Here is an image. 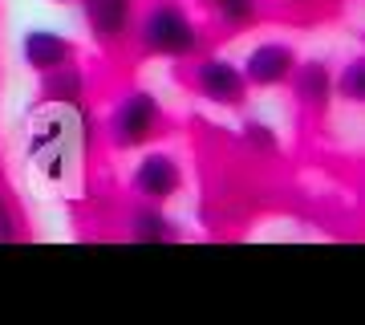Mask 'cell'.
I'll return each instance as SVG.
<instances>
[{"label": "cell", "mask_w": 365, "mask_h": 325, "mask_svg": "<svg viewBox=\"0 0 365 325\" xmlns=\"http://www.w3.org/2000/svg\"><path fill=\"white\" fill-rule=\"evenodd\" d=\"M138 45L146 53H155V57L182 61V57L199 53V29L179 0H155L146 9L143 25H138Z\"/></svg>", "instance_id": "cell-1"}, {"label": "cell", "mask_w": 365, "mask_h": 325, "mask_svg": "<svg viewBox=\"0 0 365 325\" xmlns=\"http://www.w3.org/2000/svg\"><path fill=\"white\" fill-rule=\"evenodd\" d=\"M158 130H163V106L150 90H130L110 114V143L118 151L146 146L150 139H158Z\"/></svg>", "instance_id": "cell-2"}, {"label": "cell", "mask_w": 365, "mask_h": 325, "mask_svg": "<svg viewBox=\"0 0 365 325\" xmlns=\"http://www.w3.org/2000/svg\"><path fill=\"white\" fill-rule=\"evenodd\" d=\"M191 86H195L199 98H207L211 106H223V110H240V106L248 102L244 69L232 57H220V53L199 57L195 69H191Z\"/></svg>", "instance_id": "cell-3"}, {"label": "cell", "mask_w": 365, "mask_h": 325, "mask_svg": "<svg viewBox=\"0 0 365 325\" xmlns=\"http://www.w3.org/2000/svg\"><path fill=\"white\" fill-rule=\"evenodd\" d=\"M130 187L143 195L146 204H170L182 191V167L170 151H150L138 159V167L130 175Z\"/></svg>", "instance_id": "cell-4"}, {"label": "cell", "mask_w": 365, "mask_h": 325, "mask_svg": "<svg viewBox=\"0 0 365 325\" xmlns=\"http://www.w3.org/2000/svg\"><path fill=\"white\" fill-rule=\"evenodd\" d=\"M292 65H297V49H292L288 41H260V45H252V53L240 61V69H244L248 90H276V86L288 81Z\"/></svg>", "instance_id": "cell-5"}, {"label": "cell", "mask_w": 365, "mask_h": 325, "mask_svg": "<svg viewBox=\"0 0 365 325\" xmlns=\"http://www.w3.org/2000/svg\"><path fill=\"white\" fill-rule=\"evenodd\" d=\"M81 16L98 45H122L134 25V0H81Z\"/></svg>", "instance_id": "cell-6"}, {"label": "cell", "mask_w": 365, "mask_h": 325, "mask_svg": "<svg viewBox=\"0 0 365 325\" xmlns=\"http://www.w3.org/2000/svg\"><path fill=\"white\" fill-rule=\"evenodd\" d=\"M21 61L33 74H49L57 65L73 61V41L61 37L57 29H29L25 37H21Z\"/></svg>", "instance_id": "cell-7"}, {"label": "cell", "mask_w": 365, "mask_h": 325, "mask_svg": "<svg viewBox=\"0 0 365 325\" xmlns=\"http://www.w3.org/2000/svg\"><path fill=\"white\" fill-rule=\"evenodd\" d=\"M288 81H292V94H297V102L304 110H329V102H333V74H329L325 61H317V57L313 61H297Z\"/></svg>", "instance_id": "cell-8"}, {"label": "cell", "mask_w": 365, "mask_h": 325, "mask_svg": "<svg viewBox=\"0 0 365 325\" xmlns=\"http://www.w3.org/2000/svg\"><path fill=\"white\" fill-rule=\"evenodd\" d=\"M81 94H86V78L73 61L57 65L49 74H41V98L45 102H61V106H78Z\"/></svg>", "instance_id": "cell-9"}, {"label": "cell", "mask_w": 365, "mask_h": 325, "mask_svg": "<svg viewBox=\"0 0 365 325\" xmlns=\"http://www.w3.org/2000/svg\"><path fill=\"white\" fill-rule=\"evenodd\" d=\"M130 240H138V244H167V240H179V228L158 211V204H146V208H134L130 216Z\"/></svg>", "instance_id": "cell-10"}, {"label": "cell", "mask_w": 365, "mask_h": 325, "mask_svg": "<svg viewBox=\"0 0 365 325\" xmlns=\"http://www.w3.org/2000/svg\"><path fill=\"white\" fill-rule=\"evenodd\" d=\"M333 94H337L341 102H349V106L365 102V57H353V61L341 69V78L333 81Z\"/></svg>", "instance_id": "cell-11"}, {"label": "cell", "mask_w": 365, "mask_h": 325, "mask_svg": "<svg viewBox=\"0 0 365 325\" xmlns=\"http://www.w3.org/2000/svg\"><path fill=\"white\" fill-rule=\"evenodd\" d=\"M207 9L220 16L223 25L244 29V25H252V21H256V13H260V0H207Z\"/></svg>", "instance_id": "cell-12"}, {"label": "cell", "mask_w": 365, "mask_h": 325, "mask_svg": "<svg viewBox=\"0 0 365 325\" xmlns=\"http://www.w3.org/2000/svg\"><path fill=\"white\" fill-rule=\"evenodd\" d=\"M248 139L256 146H264V151H276V134H272V126H264V122H248Z\"/></svg>", "instance_id": "cell-13"}, {"label": "cell", "mask_w": 365, "mask_h": 325, "mask_svg": "<svg viewBox=\"0 0 365 325\" xmlns=\"http://www.w3.org/2000/svg\"><path fill=\"white\" fill-rule=\"evenodd\" d=\"M16 220H13V211H9V204L0 199V240H16Z\"/></svg>", "instance_id": "cell-14"}, {"label": "cell", "mask_w": 365, "mask_h": 325, "mask_svg": "<svg viewBox=\"0 0 365 325\" xmlns=\"http://www.w3.org/2000/svg\"><path fill=\"white\" fill-rule=\"evenodd\" d=\"M53 4H69V0H53Z\"/></svg>", "instance_id": "cell-15"}]
</instances>
